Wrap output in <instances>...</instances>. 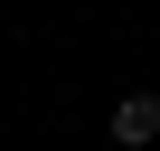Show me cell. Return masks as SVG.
Returning a JSON list of instances; mask_svg holds the SVG:
<instances>
[{
  "mask_svg": "<svg viewBox=\"0 0 160 151\" xmlns=\"http://www.w3.org/2000/svg\"><path fill=\"white\" fill-rule=\"evenodd\" d=\"M151 142H160V95L141 85V95L113 104V151H151Z\"/></svg>",
  "mask_w": 160,
  "mask_h": 151,
  "instance_id": "1",
  "label": "cell"
}]
</instances>
